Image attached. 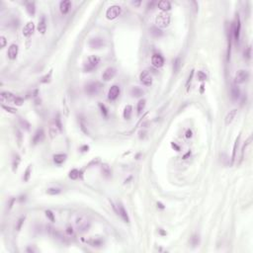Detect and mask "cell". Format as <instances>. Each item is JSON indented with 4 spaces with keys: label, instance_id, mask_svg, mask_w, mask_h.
I'll list each match as a JSON object with an SVG mask.
<instances>
[{
    "label": "cell",
    "instance_id": "44dd1931",
    "mask_svg": "<svg viewBox=\"0 0 253 253\" xmlns=\"http://www.w3.org/2000/svg\"><path fill=\"white\" fill-rule=\"evenodd\" d=\"M239 97H240V89L237 85H233L231 87V99L236 101Z\"/></svg>",
    "mask_w": 253,
    "mask_h": 253
},
{
    "label": "cell",
    "instance_id": "ba28073f",
    "mask_svg": "<svg viewBox=\"0 0 253 253\" xmlns=\"http://www.w3.org/2000/svg\"><path fill=\"white\" fill-rule=\"evenodd\" d=\"M139 80L145 86H150L152 84V76L146 70H144V71H142L139 74Z\"/></svg>",
    "mask_w": 253,
    "mask_h": 253
},
{
    "label": "cell",
    "instance_id": "1f68e13d",
    "mask_svg": "<svg viewBox=\"0 0 253 253\" xmlns=\"http://www.w3.org/2000/svg\"><path fill=\"white\" fill-rule=\"evenodd\" d=\"M59 132H61V130H59V128L55 126V125H51L50 127V134H51V138H55V136H57V134H59Z\"/></svg>",
    "mask_w": 253,
    "mask_h": 253
},
{
    "label": "cell",
    "instance_id": "f907efd6",
    "mask_svg": "<svg viewBox=\"0 0 253 253\" xmlns=\"http://www.w3.org/2000/svg\"><path fill=\"white\" fill-rule=\"evenodd\" d=\"M6 43H7L6 38L3 37V36H1V37H0V47H1V49H3L4 47L6 46Z\"/></svg>",
    "mask_w": 253,
    "mask_h": 253
},
{
    "label": "cell",
    "instance_id": "b9f144b4",
    "mask_svg": "<svg viewBox=\"0 0 253 253\" xmlns=\"http://www.w3.org/2000/svg\"><path fill=\"white\" fill-rule=\"evenodd\" d=\"M191 244H192L193 246H197L199 244V242H200V239H199V235L197 234H194L192 237H191Z\"/></svg>",
    "mask_w": 253,
    "mask_h": 253
},
{
    "label": "cell",
    "instance_id": "7c38bea8",
    "mask_svg": "<svg viewBox=\"0 0 253 253\" xmlns=\"http://www.w3.org/2000/svg\"><path fill=\"white\" fill-rule=\"evenodd\" d=\"M89 46L91 49H101L105 46V41L102 38H93L90 40Z\"/></svg>",
    "mask_w": 253,
    "mask_h": 253
},
{
    "label": "cell",
    "instance_id": "d6a6232c",
    "mask_svg": "<svg viewBox=\"0 0 253 253\" xmlns=\"http://www.w3.org/2000/svg\"><path fill=\"white\" fill-rule=\"evenodd\" d=\"M20 161H21L20 156H19V155H14V157H13V161H12V169H13V171H16L17 170V168H18Z\"/></svg>",
    "mask_w": 253,
    "mask_h": 253
},
{
    "label": "cell",
    "instance_id": "d590c367",
    "mask_svg": "<svg viewBox=\"0 0 253 253\" xmlns=\"http://www.w3.org/2000/svg\"><path fill=\"white\" fill-rule=\"evenodd\" d=\"M250 143H251V136H250V138L245 141V143H244L243 146H242V149H241V155H240V162H241V160L243 159V157H244V152H245V149L247 148V146L250 144Z\"/></svg>",
    "mask_w": 253,
    "mask_h": 253
},
{
    "label": "cell",
    "instance_id": "91938a15",
    "mask_svg": "<svg viewBox=\"0 0 253 253\" xmlns=\"http://www.w3.org/2000/svg\"><path fill=\"white\" fill-rule=\"evenodd\" d=\"M159 232H160V234H162V235H166V232H165V231L162 230L161 228L159 229Z\"/></svg>",
    "mask_w": 253,
    "mask_h": 253
},
{
    "label": "cell",
    "instance_id": "9f6ffc18",
    "mask_svg": "<svg viewBox=\"0 0 253 253\" xmlns=\"http://www.w3.org/2000/svg\"><path fill=\"white\" fill-rule=\"evenodd\" d=\"M88 149H89V147L87 146V145H84V146L81 147V150L82 151H88Z\"/></svg>",
    "mask_w": 253,
    "mask_h": 253
},
{
    "label": "cell",
    "instance_id": "db71d44e",
    "mask_svg": "<svg viewBox=\"0 0 253 253\" xmlns=\"http://www.w3.org/2000/svg\"><path fill=\"white\" fill-rule=\"evenodd\" d=\"M156 4L155 1H151V2H148L147 3V9H153L154 5Z\"/></svg>",
    "mask_w": 253,
    "mask_h": 253
},
{
    "label": "cell",
    "instance_id": "f5cc1de1",
    "mask_svg": "<svg viewBox=\"0 0 253 253\" xmlns=\"http://www.w3.org/2000/svg\"><path fill=\"white\" fill-rule=\"evenodd\" d=\"M66 233L69 235H73V233H74L73 228H72L71 226H67V228H66Z\"/></svg>",
    "mask_w": 253,
    "mask_h": 253
},
{
    "label": "cell",
    "instance_id": "8992f818",
    "mask_svg": "<svg viewBox=\"0 0 253 253\" xmlns=\"http://www.w3.org/2000/svg\"><path fill=\"white\" fill-rule=\"evenodd\" d=\"M121 12H122L121 6H119V5L110 6L106 11V17H107V19H109V20H114V19H116L117 17L120 16Z\"/></svg>",
    "mask_w": 253,
    "mask_h": 253
},
{
    "label": "cell",
    "instance_id": "ee69618b",
    "mask_svg": "<svg viewBox=\"0 0 253 253\" xmlns=\"http://www.w3.org/2000/svg\"><path fill=\"white\" fill-rule=\"evenodd\" d=\"M55 126L57 127V128H59V130H63V124H61V117H59V115L57 114V118H55Z\"/></svg>",
    "mask_w": 253,
    "mask_h": 253
},
{
    "label": "cell",
    "instance_id": "d4e9b609",
    "mask_svg": "<svg viewBox=\"0 0 253 253\" xmlns=\"http://www.w3.org/2000/svg\"><path fill=\"white\" fill-rule=\"evenodd\" d=\"M86 243L90 244L91 246H94V247H99L103 244V240L99 238H91V239H87V240H84Z\"/></svg>",
    "mask_w": 253,
    "mask_h": 253
},
{
    "label": "cell",
    "instance_id": "816d5d0a",
    "mask_svg": "<svg viewBox=\"0 0 253 253\" xmlns=\"http://www.w3.org/2000/svg\"><path fill=\"white\" fill-rule=\"evenodd\" d=\"M16 132H17V138H18V143H19V145L21 144V141H22V134H21V132H20V130H16Z\"/></svg>",
    "mask_w": 253,
    "mask_h": 253
},
{
    "label": "cell",
    "instance_id": "cb8c5ba5",
    "mask_svg": "<svg viewBox=\"0 0 253 253\" xmlns=\"http://www.w3.org/2000/svg\"><path fill=\"white\" fill-rule=\"evenodd\" d=\"M65 159H66V154L64 153H57L53 155V161L57 164L63 163V162L65 161Z\"/></svg>",
    "mask_w": 253,
    "mask_h": 253
},
{
    "label": "cell",
    "instance_id": "9a60e30c",
    "mask_svg": "<svg viewBox=\"0 0 253 253\" xmlns=\"http://www.w3.org/2000/svg\"><path fill=\"white\" fill-rule=\"evenodd\" d=\"M18 51H19V48L18 46H17L16 44H12L11 46L9 47V49H8V57H9L10 59H15L17 57V55H18Z\"/></svg>",
    "mask_w": 253,
    "mask_h": 253
},
{
    "label": "cell",
    "instance_id": "ab89813d",
    "mask_svg": "<svg viewBox=\"0 0 253 253\" xmlns=\"http://www.w3.org/2000/svg\"><path fill=\"white\" fill-rule=\"evenodd\" d=\"M98 106H99L100 110H101L102 115L104 116L105 118L108 117V109L106 108V106H105L104 104H102V103H99V104H98Z\"/></svg>",
    "mask_w": 253,
    "mask_h": 253
},
{
    "label": "cell",
    "instance_id": "83f0119b",
    "mask_svg": "<svg viewBox=\"0 0 253 253\" xmlns=\"http://www.w3.org/2000/svg\"><path fill=\"white\" fill-rule=\"evenodd\" d=\"M132 106H130V105H127V106L125 107V109H124V113H123L124 119L130 120V116H132Z\"/></svg>",
    "mask_w": 253,
    "mask_h": 253
},
{
    "label": "cell",
    "instance_id": "f6af8a7d",
    "mask_svg": "<svg viewBox=\"0 0 253 253\" xmlns=\"http://www.w3.org/2000/svg\"><path fill=\"white\" fill-rule=\"evenodd\" d=\"M2 108H3L4 110L6 111V112H8V113H11V114H15V113L17 112V110H16V109L12 108V107H10V106H6V105H4V104H2Z\"/></svg>",
    "mask_w": 253,
    "mask_h": 253
},
{
    "label": "cell",
    "instance_id": "e0dca14e",
    "mask_svg": "<svg viewBox=\"0 0 253 253\" xmlns=\"http://www.w3.org/2000/svg\"><path fill=\"white\" fill-rule=\"evenodd\" d=\"M70 7H71V2L69 0H63L59 4V9H61V12L63 14H67Z\"/></svg>",
    "mask_w": 253,
    "mask_h": 253
},
{
    "label": "cell",
    "instance_id": "d6986e66",
    "mask_svg": "<svg viewBox=\"0 0 253 253\" xmlns=\"http://www.w3.org/2000/svg\"><path fill=\"white\" fill-rule=\"evenodd\" d=\"M236 113H237V110H236V109H232V110L229 111L228 114H226V119H224V122H226V125H229V124L232 123L233 119H234L235 116H236Z\"/></svg>",
    "mask_w": 253,
    "mask_h": 253
},
{
    "label": "cell",
    "instance_id": "ac0fdd59",
    "mask_svg": "<svg viewBox=\"0 0 253 253\" xmlns=\"http://www.w3.org/2000/svg\"><path fill=\"white\" fill-rule=\"evenodd\" d=\"M38 31L40 32L41 34L44 35L47 31V21H46V17L42 16L41 20L39 21V24H38Z\"/></svg>",
    "mask_w": 253,
    "mask_h": 253
},
{
    "label": "cell",
    "instance_id": "7a4b0ae2",
    "mask_svg": "<svg viewBox=\"0 0 253 253\" xmlns=\"http://www.w3.org/2000/svg\"><path fill=\"white\" fill-rule=\"evenodd\" d=\"M100 63V57L97 55H90L87 59V61H85L84 65H83V69L85 72H91L94 69L98 67Z\"/></svg>",
    "mask_w": 253,
    "mask_h": 253
},
{
    "label": "cell",
    "instance_id": "603a6c76",
    "mask_svg": "<svg viewBox=\"0 0 253 253\" xmlns=\"http://www.w3.org/2000/svg\"><path fill=\"white\" fill-rule=\"evenodd\" d=\"M0 97H1V101L4 102V101H13V100L15 99V95L14 94H12L11 92H2L1 95H0Z\"/></svg>",
    "mask_w": 253,
    "mask_h": 253
},
{
    "label": "cell",
    "instance_id": "c3c4849f",
    "mask_svg": "<svg viewBox=\"0 0 253 253\" xmlns=\"http://www.w3.org/2000/svg\"><path fill=\"white\" fill-rule=\"evenodd\" d=\"M24 222H25V216H22V218H20L18 220V222H17V226H16V229L18 231L20 230L21 228H22V226H23V224H24Z\"/></svg>",
    "mask_w": 253,
    "mask_h": 253
},
{
    "label": "cell",
    "instance_id": "6da1fadb",
    "mask_svg": "<svg viewBox=\"0 0 253 253\" xmlns=\"http://www.w3.org/2000/svg\"><path fill=\"white\" fill-rule=\"evenodd\" d=\"M74 224H75L76 229L81 233L88 231L89 228H91V222H90V220L82 215L76 216L75 220H74Z\"/></svg>",
    "mask_w": 253,
    "mask_h": 253
},
{
    "label": "cell",
    "instance_id": "836d02e7",
    "mask_svg": "<svg viewBox=\"0 0 253 253\" xmlns=\"http://www.w3.org/2000/svg\"><path fill=\"white\" fill-rule=\"evenodd\" d=\"M61 192V188H49L48 190L46 191V193L48 195H51V196H55V195H59V193Z\"/></svg>",
    "mask_w": 253,
    "mask_h": 253
},
{
    "label": "cell",
    "instance_id": "52a82bcc",
    "mask_svg": "<svg viewBox=\"0 0 253 253\" xmlns=\"http://www.w3.org/2000/svg\"><path fill=\"white\" fill-rule=\"evenodd\" d=\"M249 78V72L245 69H240L236 72L235 74V84H241V83H244L245 81L248 80Z\"/></svg>",
    "mask_w": 253,
    "mask_h": 253
},
{
    "label": "cell",
    "instance_id": "484cf974",
    "mask_svg": "<svg viewBox=\"0 0 253 253\" xmlns=\"http://www.w3.org/2000/svg\"><path fill=\"white\" fill-rule=\"evenodd\" d=\"M149 32H150L151 36H153L154 38H159L162 36V31L159 29L158 27H151L150 29H149Z\"/></svg>",
    "mask_w": 253,
    "mask_h": 253
},
{
    "label": "cell",
    "instance_id": "277c9868",
    "mask_svg": "<svg viewBox=\"0 0 253 253\" xmlns=\"http://www.w3.org/2000/svg\"><path fill=\"white\" fill-rule=\"evenodd\" d=\"M155 24L159 28H166L170 24V15L167 14L166 12L159 13L157 17L155 18Z\"/></svg>",
    "mask_w": 253,
    "mask_h": 253
},
{
    "label": "cell",
    "instance_id": "4dcf8cb0",
    "mask_svg": "<svg viewBox=\"0 0 253 253\" xmlns=\"http://www.w3.org/2000/svg\"><path fill=\"white\" fill-rule=\"evenodd\" d=\"M145 103H146V101H145L144 99H140L138 103V107H136V110H138V114L140 115L141 113H142V111L144 110L145 108Z\"/></svg>",
    "mask_w": 253,
    "mask_h": 253
},
{
    "label": "cell",
    "instance_id": "7402d4cb",
    "mask_svg": "<svg viewBox=\"0 0 253 253\" xmlns=\"http://www.w3.org/2000/svg\"><path fill=\"white\" fill-rule=\"evenodd\" d=\"M143 94H144V91H143L140 87L134 86L130 89V95H132V97H141Z\"/></svg>",
    "mask_w": 253,
    "mask_h": 253
},
{
    "label": "cell",
    "instance_id": "681fc988",
    "mask_svg": "<svg viewBox=\"0 0 253 253\" xmlns=\"http://www.w3.org/2000/svg\"><path fill=\"white\" fill-rule=\"evenodd\" d=\"M13 102H14V104L17 105V106H21V105L24 103V100H23V98H21V97H15V99L13 100Z\"/></svg>",
    "mask_w": 253,
    "mask_h": 253
},
{
    "label": "cell",
    "instance_id": "2e32d148",
    "mask_svg": "<svg viewBox=\"0 0 253 253\" xmlns=\"http://www.w3.org/2000/svg\"><path fill=\"white\" fill-rule=\"evenodd\" d=\"M45 138V132L43 128H39V130H37V132H35V134H34L33 136V143L34 144H37V143L41 142V141L44 139Z\"/></svg>",
    "mask_w": 253,
    "mask_h": 253
},
{
    "label": "cell",
    "instance_id": "5bb4252c",
    "mask_svg": "<svg viewBox=\"0 0 253 253\" xmlns=\"http://www.w3.org/2000/svg\"><path fill=\"white\" fill-rule=\"evenodd\" d=\"M34 31H35V25H34L33 22H29L23 28V35L25 37H30L34 33Z\"/></svg>",
    "mask_w": 253,
    "mask_h": 253
},
{
    "label": "cell",
    "instance_id": "5b68a950",
    "mask_svg": "<svg viewBox=\"0 0 253 253\" xmlns=\"http://www.w3.org/2000/svg\"><path fill=\"white\" fill-rule=\"evenodd\" d=\"M101 89V83L97 82V81H94V82H90L85 86V93L89 96H93L96 95L98 92Z\"/></svg>",
    "mask_w": 253,
    "mask_h": 253
},
{
    "label": "cell",
    "instance_id": "94428289",
    "mask_svg": "<svg viewBox=\"0 0 253 253\" xmlns=\"http://www.w3.org/2000/svg\"><path fill=\"white\" fill-rule=\"evenodd\" d=\"M204 87H205V86H204V84L201 85V93H203V91H204Z\"/></svg>",
    "mask_w": 253,
    "mask_h": 253
},
{
    "label": "cell",
    "instance_id": "ffe728a7",
    "mask_svg": "<svg viewBox=\"0 0 253 253\" xmlns=\"http://www.w3.org/2000/svg\"><path fill=\"white\" fill-rule=\"evenodd\" d=\"M157 6L162 11H168L171 8V3L169 1H167V0H161V1H159L157 3Z\"/></svg>",
    "mask_w": 253,
    "mask_h": 253
},
{
    "label": "cell",
    "instance_id": "7bdbcfd3",
    "mask_svg": "<svg viewBox=\"0 0 253 253\" xmlns=\"http://www.w3.org/2000/svg\"><path fill=\"white\" fill-rule=\"evenodd\" d=\"M197 78L200 81H205L207 79V74L204 71H202V70H199L198 73H197Z\"/></svg>",
    "mask_w": 253,
    "mask_h": 253
},
{
    "label": "cell",
    "instance_id": "4fadbf2b",
    "mask_svg": "<svg viewBox=\"0 0 253 253\" xmlns=\"http://www.w3.org/2000/svg\"><path fill=\"white\" fill-rule=\"evenodd\" d=\"M118 215L123 218V220L125 222H130V218H128V213H127L125 207H124L121 203L118 204Z\"/></svg>",
    "mask_w": 253,
    "mask_h": 253
},
{
    "label": "cell",
    "instance_id": "30bf717a",
    "mask_svg": "<svg viewBox=\"0 0 253 253\" xmlns=\"http://www.w3.org/2000/svg\"><path fill=\"white\" fill-rule=\"evenodd\" d=\"M116 72H117V70H116V68H114V67L106 68L102 74V79L104 81H110L111 79H113L115 77Z\"/></svg>",
    "mask_w": 253,
    "mask_h": 253
},
{
    "label": "cell",
    "instance_id": "f1b7e54d",
    "mask_svg": "<svg viewBox=\"0 0 253 253\" xmlns=\"http://www.w3.org/2000/svg\"><path fill=\"white\" fill-rule=\"evenodd\" d=\"M181 68V59L180 57H176V59L173 61V71L174 73H178Z\"/></svg>",
    "mask_w": 253,
    "mask_h": 253
},
{
    "label": "cell",
    "instance_id": "f35d334b",
    "mask_svg": "<svg viewBox=\"0 0 253 253\" xmlns=\"http://www.w3.org/2000/svg\"><path fill=\"white\" fill-rule=\"evenodd\" d=\"M51 74H53V69H51L50 71H49V74H47V75H45L44 77H42V79H41V82H42V83H49L51 81Z\"/></svg>",
    "mask_w": 253,
    "mask_h": 253
},
{
    "label": "cell",
    "instance_id": "680465c9",
    "mask_svg": "<svg viewBox=\"0 0 253 253\" xmlns=\"http://www.w3.org/2000/svg\"><path fill=\"white\" fill-rule=\"evenodd\" d=\"M157 206H158V207H159V208H160V209H164V206H163V205H162V204H161V203H157Z\"/></svg>",
    "mask_w": 253,
    "mask_h": 253
},
{
    "label": "cell",
    "instance_id": "bcb514c9",
    "mask_svg": "<svg viewBox=\"0 0 253 253\" xmlns=\"http://www.w3.org/2000/svg\"><path fill=\"white\" fill-rule=\"evenodd\" d=\"M193 76H194V69L191 70L190 75H189V77H188V79H187V82H186V87H187V91H189V86H190V84H191V81H192V79H193Z\"/></svg>",
    "mask_w": 253,
    "mask_h": 253
},
{
    "label": "cell",
    "instance_id": "f546056e",
    "mask_svg": "<svg viewBox=\"0 0 253 253\" xmlns=\"http://www.w3.org/2000/svg\"><path fill=\"white\" fill-rule=\"evenodd\" d=\"M239 138H240V136H238V138H236L234 142V145H233V149H232V155H231V164H233L235 160V155H236V149L237 146H238V142H239Z\"/></svg>",
    "mask_w": 253,
    "mask_h": 253
},
{
    "label": "cell",
    "instance_id": "11a10c76",
    "mask_svg": "<svg viewBox=\"0 0 253 253\" xmlns=\"http://www.w3.org/2000/svg\"><path fill=\"white\" fill-rule=\"evenodd\" d=\"M185 136L187 138H192V130H188L187 132H186V134H185Z\"/></svg>",
    "mask_w": 253,
    "mask_h": 253
},
{
    "label": "cell",
    "instance_id": "60d3db41",
    "mask_svg": "<svg viewBox=\"0 0 253 253\" xmlns=\"http://www.w3.org/2000/svg\"><path fill=\"white\" fill-rule=\"evenodd\" d=\"M243 57H244V59H250V57H251V46L247 47V48L244 50Z\"/></svg>",
    "mask_w": 253,
    "mask_h": 253
},
{
    "label": "cell",
    "instance_id": "4316f807",
    "mask_svg": "<svg viewBox=\"0 0 253 253\" xmlns=\"http://www.w3.org/2000/svg\"><path fill=\"white\" fill-rule=\"evenodd\" d=\"M26 9H27V12L29 13L31 16H34L36 13V5L35 2H29L26 5Z\"/></svg>",
    "mask_w": 253,
    "mask_h": 253
},
{
    "label": "cell",
    "instance_id": "74e56055",
    "mask_svg": "<svg viewBox=\"0 0 253 253\" xmlns=\"http://www.w3.org/2000/svg\"><path fill=\"white\" fill-rule=\"evenodd\" d=\"M19 122H20V125L22 128H24L25 130H30V127H31V125H30V123L27 121V120L25 119H22V118H20V120H19Z\"/></svg>",
    "mask_w": 253,
    "mask_h": 253
},
{
    "label": "cell",
    "instance_id": "e575fe53",
    "mask_svg": "<svg viewBox=\"0 0 253 253\" xmlns=\"http://www.w3.org/2000/svg\"><path fill=\"white\" fill-rule=\"evenodd\" d=\"M31 174H32V165H29V166L27 167V169H26V171L24 173V177H23V179H24L25 182L29 181L30 177H31Z\"/></svg>",
    "mask_w": 253,
    "mask_h": 253
},
{
    "label": "cell",
    "instance_id": "3957f363",
    "mask_svg": "<svg viewBox=\"0 0 253 253\" xmlns=\"http://www.w3.org/2000/svg\"><path fill=\"white\" fill-rule=\"evenodd\" d=\"M240 31H241V22H240V17L238 14L235 15L233 24L231 26V33H232L233 39H234L235 43H238L239 37H240Z\"/></svg>",
    "mask_w": 253,
    "mask_h": 253
},
{
    "label": "cell",
    "instance_id": "6f0895ef",
    "mask_svg": "<svg viewBox=\"0 0 253 253\" xmlns=\"http://www.w3.org/2000/svg\"><path fill=\"white\" fill-rule=\"evenodd\" d=\"M132 4H134V5H136V6H138V5H140V1H138V2H136V1H132Z\"/></svg>",
    "mask_w": 253,
    "mask_h": 253
},
{
    "label": "cell",
    "instance_id": "8fae6325",
    "mask_svg": "<svg viewBox=\"0 0 253 253\" xmlns=\"http://www.w3.org/2000/svg\"><path fill=\"white\" fill-rule=\"evenodd\" d=\"M120 93H121L120 86H118V85H113V86L109 89V92H108L109 100H111V101H114V100H116L118 97H119Z\"/></svg>",
    "mask_w": 253,
    "mask_h": 253
},
{
    "label": "cell",
    "instance_id": "9c48e42d",
    "mask_svg": "<svg viewBox=\"0 0 253 253\" xmlns=\"http://www.w3.org/2000/svg\"><path fill=\"white\" fill-rule=\"evenodd\" d=\"M151 63L154 67L160 68V67H162L164 64V59L161 55H159V53H154L151 57Z\"/></svg>",
    "mask_w": 253,
    "mask_h": 253
},
{
    "label": "cell",
    "instance_id": "7dc6e473",
    "mask_svg": "<svg viewBox=\"0 0 253 253\" xmlns=\"http://www.w3.org/2000/svg\"><path fill=\"white\" fill-rule=\"evenodd\" d=\"M46 216H47V218L51 220V222H55V215H53V213L51 211H50V210H47V211H46Z\"/></svg>",
    "mask_w": 253,
    "mask_h": 253
},
{
    "label": "cell",
    "instance_id": "8d00e7d4",
    "mask_svg": "<svg viewBox=\"0 0 253 253\" xmlns=\"http://www.w3.org/2000/svg\"><path fill=\"white\" fill-rule=\"evenodd\" d=\"M68 176H69L70 179L76 180L77 178L79 177V170H77V169H72L71 171H69V174H68Z\"/></svg>",
    "mask_w": 253,
    "mask_h": 253
}]
</instances>
